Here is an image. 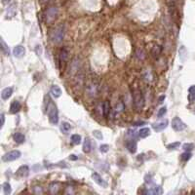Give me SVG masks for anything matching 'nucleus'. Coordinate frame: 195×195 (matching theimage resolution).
<instances>
[{
  "label": "nucleus",
  "mask_w": 195,
  "mask_h": 195,
  "mask_svg": "<svg viewBox=\"0 0 195 195\" xmlns=\"http://www.w3.org/2000/svg\"><path fill=\"white\" fill-rule=\"evenodd\" d=\"M47 114H48L50 123L57 125L59 122V111H58L57 105L50 99H48V104H47Z\"/></svg>",
  "instance_id": "1"
},
{
  "label": "nucleus",
  "mask_w": 195,
  "mask_h": 195,
  "mask_svg": "<svg viewBox=\"0 0 195 195\" xmlns=\"http://www.w3.org/2000/svg\"><path fill=\"white\" fill-rule=\"evenodd\" d=\"M24 140H25V138H24V134L20 133V132H18V133H16L14 135V141L17 144H23L24 141Z\"/></svg>",
  "instance_id": "22"
},
{
  "label": "nucleus",
  "mask_w": 195,
  "mask_h": 195,
  "mask_svg": "<svg viewBox=\"0 0 195 195\" xmlns=\"http://www.w3.org/2000/svg\"><path fill=\"white\" fill-rule=\"evenodd\" d=\"M172 128L177 132H181L186 128V125L180 117H174L172 120Z\"/></svg>",
  "instance_id": "6"
},
{
  "label": "nucleus",
  "mask_w": 195,
  "mask_h": 195,
  "mask_svg": "<svg viewBox=\"0 0 195 195\" xmlns=\"http://www.w3.org/2000/svg\"><path fill=\"white\" fill-rule=\"evenodd\" d=\"M28 174H29V168L28 166H22L20 168V169L17 171V175L20 176V177H22V178H25V177H28Z\"/></svg>",
  "instance_id": "14"
},
{
  "label": "nucleus",
  "mask_w": 195,
  "mask_h": 195,
  "mask_svg": "<svg viewBox=\"0 0 195 195\" xmlns=\"http://www.w3.org/2000/svg\"><path fill=\"white\" fill-rule=\"evenodd\" d=\"M191 156H192V155H191V153H190V151H186V152H184V153H182V154L181 158H182V161L187 162V161L191 158Z\"/></svg>",
  "instance_id": "29"
},
{
  "label": "nucleus",
  "mask_w": 195,
  "mask_h": 195,
  "mask_svg": "<svg viewBox=\"0 0 195 195\" xmlns=\"http://www.w3.org/2000/svg\"><path fill=\"white\" fill-rule=\"evenodd\" d=\"M67 58H68V52L66 48H62L60 52V62L61 64H66V62L67 61Z\"/></svg>",
  "instance_id": "17"
},
{
  "label": "nucleus",
  "mask_w": 195,
  "mask_h": 195,
  "mask_svg": "<svg viewBox=\"0 0 195 195\" xmlns=\"http://www.w3.org/2000/svg\"><path fill=\"white\" fill-rule=\"evenodd\" d=\"M99 150L101 152H107L109 150V146L107 144H102L99 146Z\"/></svg>",
  "instance_id": "35"
},
{
  "label": "nucleus",
  "mask_w": 195,
  "mask_h": 195,
  "mask_svg": "<svg viewBox=\"0 0 195 195\" xmlns=\"http://www.w3.org/2000/svg\"><path fill=\"white\" fill-rule=\"evenodd\" d=\"M59 189H60V184L58 182H54L50 186V190L52 193H57Z\"/></svg>",
  "instance_id": "30"
},
{
  "label": "nucleus",
  "mask_w": 195,
  "mask_h": 195,
  "mask_svg": "<svg viewBox=\"0 0 195 195\" xmlns=\"http://www.w3.org/2000/svg\"><path fill=\"white\" fill-rule=\"evenodd\" d=\"M51 94L54 98H60L62 96V90L58 85H53L51 87Z\"/></svg>",
  "instance_id": "15"
},
{
  "label": "nucleus",
  "mask_w": 195,
  "mask_h": 195,
  "mask_svg": "<svg viewBox=\"0 0 195 195\" xmlns=\"http://www.w3.org/2000/svg\"><path fill=\"white\" fill-rule=\"evenodd\" d=\"M88 93L90 94L91 96H96L98 93V85H96V84H92V85L89 86Z\"/></svg>",
  "instance_id": "24"
},
{
  "label": "nucleus",
  "mask_w": 195,
  "mask_h": 195,
  "mask_svg": "<svg viewBox=\"0 0 195 195\" xmlns=\"http://www.w3.org/2000/svg\"><path fill=\"white\" fill-rule=\"evenodd\" d=\"M150 135V129L148 128H143L139 131V136L141 139H145L146 137H148Z\"/></svg>",
  "instance_id": "23"
},
{
  "label": "nucleus",
  "mask_w": 195,
  "mask_h": 195,
  "mask_svg": "<svg viewBox=\"0 0 195 195\" xmlns=\"http://www.w3.org/2000/svg\"><path fill=\"white\" fill-rule=\"evenodd\" d=\"M65 37V26L59 25L55 29H53L51 33V39L54 43H61Z\"/></svg>",
  "instance_id": "2"
},
{
  "label": "nucleus",
  "mask_w": 195,
  "mask_h": 195,
  "mask_svg": "<svg viewBox=\"0 0 195 195\" xmlns=\"http://www.w3.org/2000/svg\"><path fill=\"white\" fill-rule=\"evenodd\" d=\"M134 107L137 110H141L144 107V95L140 90H136L133 94Z\"/></svg>",
  "instance_id": "3"
},
{
  "label": "nucleus",
  "mask_w": 195,
  "mask_h": 195,
  "mask_svg": "<svg viewBox=\"0 0 195 195\" xmlns=\"http://www.w3.org/2000/svg\"><path fill=\"white\" fill-rule=\"evenodd\" d=\"M16 10H17V8H16V4H11L10 6H8L7 13H6V18L7 19L13 18L15 16V14H16Z\"/></svg>",
  "instance_id": "16"
},
{
  "label": "nucleus",
  "mask_w": 195,
  "mask_h": 195,
  "mask_svg": "<svg viewBox=\"0 0 195 195\" xmlns=\"http://www.w3.org/2000/svg\"><path fill=\"white\" fill-rule=\"evenodd\" d=\"M126 147L131 152V153H135L137 151V143L134 140H130L126 141Z\"/></svg>",
  "instance_id": "12"
},
{
  "label": "nucleus",
  "mask_w": 195,
  "mask_h": 195,
  "mask_svg": "<svg viewBox=\"0 0 195 195\" xmlns=\"http://www.w3.org/2000/svg\"><path fill=\"white\" fill-rule=\"evenodd\" d=\"M34 192L38 194V193H42V192H43V190H42V188L40 186H35L34 187Z\"/></svg>",
  "instance_id": "37"
},
{
  "label": "nucleus",
  "mask_w": 195,
  "mask_h": 195,
  "mask_svg": "<svg viewBox=\"0 0 195 195\" xmlns=\"http://www.w3.org/2000/svg\"><path fill=\"white\" fill-rule=\"evenodd\" d=\"M182 148L184 149V151H191L194 148V145H193V144L187 143V144H184L182 145Z\"/></svg>",
  "instance_id": "32"
},
{
  "label": "nucleus",
  "mask_w": 195,
  "mask_h": 195,
  "mask_svg": "<svg viewBox=\"0 0 195 195\" xmlns=\"http://www.w3.org/2000/svg\"><path fill=\"white\" fill-rule=\"evenodd\" d=\"M166 112H167V108L165 107H161L159 110H158V112H157V117H159V118L163 117L166 114Z\"/></svg>",
  "instance_id": "33"
},
{
  "label": "nucleus",
  "mask_w": 195,
  "mask_h": 195,
  "mask_svg": "<svg viewBox=\"0 0 195 195\" xmlns=\"http://www.w3.org/2000/svg\"><path fill=\"white\" fill-rule=\"evenodd\" d=\"M4 122H5V116H4V114L2 113L1 114V127H3Z\"/></svg>",
  "instance_id": "39"
},
{
  "label": "nucleus",
  "mask_w": 195,
  "mask_h": 195,
  "mask_svg": "<svg viewBox=\"0 0 195 195\" xmlns=\"http://www.w3.org/2000/svg\"><path fill=\"white\" fill-rule=\"evenodd\" d=\"M47 1H49V0H42V2H47Z\"/></svg>",
  "instance_id": "43"
},
{
  "label": "nucleus",
  "mask_w": 195,
  "mask_h": 195,
  "mask_svg": "<svg viewBox=\"0 0 195 195\" xmlns=\"http://www.w3.org/2000/svg\"><path fill=\"white\" fill-rule=\"evenodd\" d=\"M168 124H169V122H168L167 119H165V120L159 121V122L153 123L152 124V128H153V130L155 132H161L168 127Z\"/></svg>",
  "instance_id": "8"
},
{
  "label": "nucleus",
  "mask_w": 195,
  "mask_h": 195,
  "mask_svg": "<svg viewBox=\"0 0 195 195\" xmlns=\"http://www.w3.org/2000/svg\"><path fill=\"white\" fill-rule=\"evenodd\" d=\"M2 3L4 5H8V4L11 3V0H2Z\"/></svg>",
  "instance_id": "40"
},
{
  "label": "nucleus",
  "mask_w": 195,
  "mask_h": 195,
  "mask_svg": "<svg viewBox=\"0 0 195 195\" xmlns=\"http://www.w3.org/2000/svg\"><path fill=\"white\" fill-rule=\"evenodd\" d=\"M71 141H72V144H81V136L78 135V134L72 135L71 136Z\"/></svg>",
  "instance_id": "25"
},
{
  "label": "nucleus",
  "mask_w": 195,
  "mask_h": 195,
  "mask_svg": "<svg viewBox=\"0 0 195 195\" xmlns=\"http://www.w3.org/2000/svg\"><path fill=\"white\" fill-rule=\"evenodd\" d=\"M22 153L19 151V150H12V151H9L7 153H5L2 156V160L4 162H11V161H15L19 159L21 157Z\"/></svg>",
  "instance_id": "5"
},
{
  "label": "nucleus",
  "mask_w": 195,
  "mask_h": 195,
  "mask_svg": "<svg viewBox=\"0 0 195 195\" xmlns=\"http://www.w3.org/2000/svg\"><path fill=\"white\" fill-rule=\"evenodd\" d=\"M13 53H14V56L16 58H23L24 56V54H25V49H24V46L18 45V46H16L14 48Z\"/></svg>",
  "instance_id": "10"
},
{
  "label": "nucleus",
  "mask_w": 195,
  "mask_h": 195,
  "mask_svg": "<svg viewBox=\"0 0 195 195\" xmlns=\"http://www.w3.org/2000/svg\"><path fill=\"white\" fill-rule=\"evenodd\" d=\"M21 108H22V104L19 101H13V103H11V107H10V111L12 113H18Z\"/></svg>",
  "instance_id": "13"
},
{
  "label": "nucleus",
  "mask_w": 195,
  "mask_h": 195,
  "mask_svg": "<svg viewBox=\"0 0 195 195\" xmlns=\"http://www.w3.org/2000/svg\"><path fill=\"white\" fill-rule=\"evenodd\" d=\"M69 158H70L71 160H76V159H77V157H75V155H70Z\"/></svg>",
  "instance_id": "42"
},
{
  "label": "nucleus",
  "mask_w": 195,
  "mask_h": 195,
  "mask_svg": "<svg viewBox=\"0 0 195 195\" xmlns=\"http://www.w3.org/2000/svg\"><path fill=\"white\" fill-rule=\"evenodd\" d=\"M164 99H165V96H161V97L159 98V99H158V101H159V103H162Z\"/></svg>",
  "instance_id": "41"
},
{
  "label": "nucleus",
  "mask_w": 195,
  "mask_h": 195,
  "mask_svg": "<svg viewBox=\"0 0 195 195\" xmlns=\"http://www.w3.org/2000/svg\"><path fill=\"white\" fill-rule=\"evenodd\" d=\"M109 112H110V104L107 101H105L103 103V116L107 117L109 115Z\"/></svg>",
  "instance_id": "20"
},
{
  "label": "nucleus",
  "mask_w": 195,
  "mask_h": 195,
  "mask_svg": "<svg viewBox=\"0 0 195 195\" xmlns=\"http://www.w3.org/2000/svg\"><path fill=\"white\" fill-rule=\"evenodd\" d=\"M181 145V143L180 141H176V143H172L170 144L167 145V148L169 150H173V149H177L178 146Z\"/></svg>",
  "instance_id": "31"
},
{
  "label": "nucleus",
  "mask_w": 195,
  "mask_h": 195,
  "mask_svg": "<svg viewBox=\"0 0 195 195\" xmlns=\"http://www.w3.org/2000/svg\"><path fill=\"white\" fill-rule=\"evenodd\" d=\"M94 136L97 137L99 140H102L103 139V135H102V133H99V131H94Z\"/></svg>",
  "instance_id": "36"
},
{
  "label": "nucleus",
  "mask_w": 195,
  "mask_h": 195,
  "mask_svg": "<svg viewBox=\"0 0 195 195\" xmlns=\"http://www.w3.org/2000/svg\"><path fill=\"white\" fill-rule=\"evenodd\" d=\"M136 55H137V57L139 58V59H141V60H143L144 58V53L143 50H140V49H139L138 51H137Z\"/></svg>",
  "instance_id": "34"
},
{
  "label": "nucleus",
  "mask_w": 195,
  "mask_h": 195,
  "mask_svg": "<svg viewBox=\"0 0 195 195\" xmlns=\"http://www.w3.org/2000/svg\"><path fill=\"white\" fill-rule=\"evenodd\" d=\"M161 51H162V48L160 46H154L153 49H152V51H151V53H152V55H153V57L157 58L158 56L160 55Z\"/></svg>",
  "instance_id": "27"
},
{
  "label": "nucleus",
  "mask_w": 195,
  "mask_h": 195,
  "mask_svg": "<svg viewBox=\"0 0 195 195\" xmlns=\"http://www.w3.org/2000/svg\"><path fill=\"white\" fill-rule=\"evenodd\" d=\"M188 101L189 103L195 102V85H192L188 89Z\"/></svg>",
  "instance_id": "19"
},
{
  "label": "nucleus",
  "mask_w": 195,
  "mask_h": 195,
  "mask_svg": "<svg viewBox=\"0 0 195 195\" xmlns=\"http://www.w3.org/2000/svg\"><path fill=\"white\" fill-rule=\"evenodd\" d=\"M92 150V141L90 139H86L84 141V144H83V151L85 152V153H89Z\"/></svg>",
  "instance_id": "18"
},
{
  "label": "nucleus",
  "mask_w": 195,
  "mask_h": 195,
  "mask_svg": "<svg viewBox=\"0 0 195 195\" xmlns=\"http://www.w3.org/2000/svg\"><path fill=\"white\" fill-rule=\"evenodd\" d=\"M61 131H62V133H64V134H68L71 131L70 124L67 122H62L61 124Z\"/></svg>",
  "instance_id": "21"
},
{
  "label": "nucleus",
  "mask_w": 195,
  "mask_h": 195,
  "mask_svg": "<svg viewBox=\"0 0 195 195\" xmlns=\"http://www.w3.org/2000/svg\"><path fill=\"white\" fill-rule=\"evenodd\" d=\"M58 13H59V10L56 6H51L45 11V21L47 23H52L53 21H55L57 18Z\"/></svg>",
  "instance_id": "4"
},
{
  "label": "nucleus",
  "mask_w": 195,
  "mask_h": 195,
  "mask_svg": "<svg viewBox=\"0 0 195 195\" xmlns=\"http://www.w3.org/2000/svg\"><path fill=\"white\" fill-rule=\"evenodd\" d=\"M145 193L151 194V195H160L163 193V189L160 186H158V184H153V183L149 182L148 187H146Z\"/></svg>",
  "instance_id": "7"
},
{
  "label": "nucleus",
  "mask_w": 195,
  "mask_h": 195,
  "mask_svg": "<svg viewBox=\"0 0 195 195\" xmlns=\"http://www.w3.org/2000/svg\"><path fill=\"white\" fill-rule=\"evenodd\" d=\"M3 190L5 195H10L11 194V186L8 182H4L3 184Z\"/></svg>",
  "instance_id": "28"
},
{
  "label": "nucleus",
  "mask_w": 195,
  "mask_h": 195,
  "mask_svg": "<svg viewBox=\"0 0 195 195\" xmlns=\"http://www.w3.org/2000/svg\"><path fill=\"white\" fill-rule=\"evenodd\" d=\"M0 42H1V49H2L3 53H4V54L6 55V56H9V55H10V50H9V47L6 45V43H5L3 39H1V40H0Z\"/></svg>",
  "instance_id": "26"
},
{
  "label": "nucleus",
  "mask_w": 195,
  "mask_h": 195,
  "mask_svg": "<svg viewBox=\"0 0 195 195\" xmlns=\"http://www.w3.org/2000/svg\"><path fill=\"white\" fill-rule=\"evenodd\" d=\"M12 94H13V88L7 87V88H5V89H3V90H2L1 98H2V99H4V101H6V99H8L10 97L12 96Z\"/></svg>",
  "instance_id": "11"
},
{
  "label": "nucleus",
  "mask_w": 195,
  "mask_h": 195,
  "mask_svg": "<svg viewBox=\"0 0 195 195\" xmlns=\"http://www.w3.org/2000/svg\"><path fill=\"white\" fill-rule=\"evenodd\" d=\"M92 178H93L94 182H96V183H98L99 186H102V187H107V182H105L103 178L99 175V174L94 173L93 175H92Z\"/></svg>",
  "instance_id": "9"
},
{
  "label": "nucleus",
  "mask_w": 195,
  "mask_h": 195,
  "mask_svg": "<svg viewBox=\"0 0 195 195\" xmlns=\"http://www.w3.org/2000/svg\"><path fill=\"white\" fill-rule=\"evenodd\" d=\"M145 124V122H144V121H141V122H136V123H134L133 125L134 126H141V125H144Z\"/></svg>",
  "instance_id": "38"
}]
</instances>
